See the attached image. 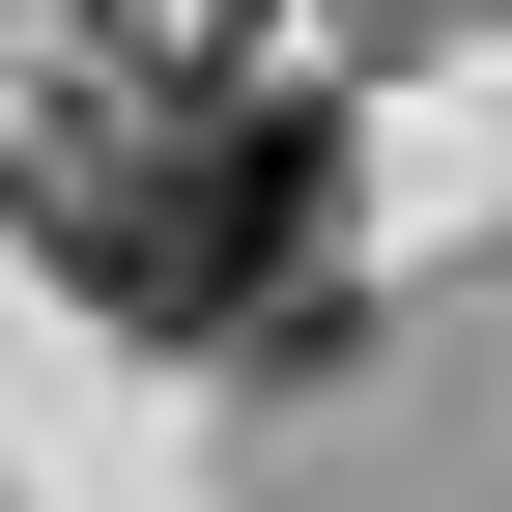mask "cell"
<instances>
[{
    "instance_id": "cell-1",
    "label": "cell",
    "mask_w": 512,
    "mask_h": 512,
    "mask_svg": "<svg viewBox=\"0 0 512 512\" xmlns=\"http://www.w3.org/2000/svg\"><path fill=\"white\" fill-rule=\"evenodd\" d=\"M57 256H86L114 342H256V370H313V342H342V114H285V86L143 114V143H86Z\"/></svg>"
}]
</instances>
